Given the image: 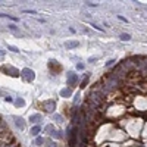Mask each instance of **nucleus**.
Returning <instances> with one entry per match:
<instances>
[{
	"label": "nucleus",
	"instance_id": "nucleus-22",
	"mask_svg": "<svg viewBox=\"0 0 147 147\" xmlns=\"http://www.w3.org/2000/svg\"><path fill=\"white\" fill-rule=\"evenodd\" d=\"M56 119H58V122H62V116L60 115H56Z\"/></svg>",
	"mask_w": 147,
	"mask_h": 147
},
{
	"label": "nucleus",
	"instance_id": "nucleus-25",
	"mask_svg": "<svg viewBox=\"0 0 147 147\" xmlns=\"http://www.w3.org/2000/svg\"><path fill=\"white\" fill-rule=\"evenodd\" d=\"M0 54L3 56V54H5V50H2V49H0Z\"/></svg>",
	"mask_w": 147,
	"mask_h": 147
},
{
	"label": "nucleus",
	"instance_id": "nucleus-10",
	"mask_svg": "<svg viewBox=\"0 0 147 147\" xmlns=\"http://www.w3.org/2000/svg\"><path fill=\"white\" fill-rule=\"evenodd\" d=\"M41 128L38 127V125H35V127H32V129H31V135H34V137H37V135L40 134Z\"/></svg>",
	"mask_w": 147,
	"mask_h": 147
},
{
	"label": "nucleus",
	"instance_id": "nucleus-7",
	"mask_svg": "<svg viewBox=\"0 0 147 147\" xmlns=\"http://www.w3.org/2000/svg\"><path fill=\"white\" fill-rule=\"evenodd\" d=\"M60 96L62 97H71L72 96V90L71 88H63V90H60Z\"/></svg>",
	"mask_w": 147,
	"mask_h": 147
},
{
	"label": "nucleus",
	"instance_id": "nucleus-4",
	"mask_svg": "<svg viewBox=\"0 0 147 147\" xmlns=\"http://www.w3.org/2000/svg\"><path fill=\"white\" fill-rule=\"evenodd\" d=\"M13 121H15V125H16L19 129H24L25 128V122H24V119L22 118H19V116H13Z\"/></svg>",
	"mask_w": 147,
	"mask_h": 147
},
{
	"label": "nucleus",
	"instance_id": "nucleus-14",
	"mask_svg": "<svg viewBox=\"0 0 147 147\" xmlns=\"http://www.w3.org/2000/svg\"><path fill=\"white\" fill-rule=\"evenodd\" d=\"M15 103H16V106H24V105H25V101H24L22 99H18Z\"/></svg>",
	"mask_w": 147,
	"mask_h": 147
},
{
	"label": "nucleus",
	"instance_id": "nucleus-18",
	"mask_svg": "<svg viewBox=\"0 0 147 147\" xmlns=\"http://www.w3.org/2000/svg\"><path fill=\"white\" fill-rule=\"evenodd\" d=\"M5 100H6V101H13V99H12L10 96H6V97H5Z\"/></svg>",
	"mask_w": 147,
	"mask_h": 147
},
{
	"label": "nucleus",
	"instance_id": "nucleus-24",
	"mask_svg": "<svg viewBox=\"0 0 147 147\" xmlns=\"http://www.w3.org/2000/svg\"><path fill=\"white\" fill-rule=\"evenodd\" d=\"M41 143H43V138H40V137H38V138H37V144H41Z\"/></svg>",
	"mask_w": 147,
	"mask_h": 147
},
{
	"label": "nucleus",
	"instance_id": "nucleus-16",
	"mask_svg": "<svg viewBox=\"0 0 147 147\" xmlns=\"http://www.w3.org/2000/svg\"><path fill=\"white\" fill-rule=\"evenodd\" d=\"M53 129V125H47L46 128H44V131H52Z\"/></svg>",
	"mask_w": 147,
	"mask_h": 147
},
{
	"label": "nucleus",
	"instance_id": "nucleus-2",
	"mask_svg": "<svg viewBox=\"0 0 147 147\" xmlns=\"http://www.w3.org/2000/svg\"><path fill=\"white\" fill-rule=\"evenodd\" d=\"M43 107H44V110L47 113H52L54 109H56V100H46L44 103H43Z\"/></svg>",
	"mask_w": 147,
	"mask_h": 147
},
{
	"label": "nucleus",
	"instance_id": "nucleus-9",
	"mask_svg": "<svg viewBox=\"0 0 147 147\" xmlns=\"http://www.w3.org/2000/svg\"><path fill=\"white\" fill-rule=\"evenodd\" d=\"M29 121H31V123H32V122H34V123L40 122V121H41V115H38V113H35V115H31V116H29Z\"/></svg>",
	"mask_w": 147,
	"mask_h": 147
},
{
	"label": "nucleus",
	"instance_id": "nucleus-3",
	"mask_svg": "<svg viewBox=\"0 0 147 147\" xmlns=\"http://www.w3.org/2000/svg\"><path fill=\"white\" fill-rule=\"evenodd\" d=\"M76 81H78V75L74 72H69L68 74V85H75Z\"/></svg>",
	"mask_w": 147,
	"mask_h": 147
},
{
	"label": "nucleus",
	"instance_id": "nucleus-23",
	"mask_svg": "<svg viewBox=\"0 0 147 147\" xmlns=\"http://www.w3.org/2000/svg\"><path fill=\"white\" fill-rule=\"evenodd\" d=\"M46 147H56V144H54V143H49Z\"/></svg>",
	"mask_w": 147,
	"mask_h": 147
},
{
	"label": "nucleus",
	"instance_id": "nucleus-8",
	"mask_svg": "<svg viewBox=\"0 0 147 147\" xmlns=\"http://www.w3.org/2000/svg\"><path fill=\"white\" fill-rule=\"evenodd\" d=\"M65 46H66V49H75V47L80 46V43L78 41H66Z\"/></svg>",
	"mask_w": 147,
	"mask_h": 147
},
{
	"label": "nucleus",
	"instance_id": "nucleus-12",
	"mask_svg": "<svg viewBox=\"0 0 147 147\" xmlns=\"http://www.w3.org/2000/svg\"><path fill=\"white\" fill-rule=\"evenodd\" d=\"M52 134H53V137H56V138H62V134H60V131H53Z\"/></svg>",
	"mask_w": 147,
	"mask_h": 147
},
{
	"label": "nucleus",
	"instance_id": "nucleus-19",
	"mask_svg": "<svg viewBox=\"0 0 147 147\" xmlns=\"http://www.w3.org/2000/svg\"><path fill=\"white\" fill-rule=\"evenodd\" d=\"M78 100H80V94H76L75 100H74V105H76V103H78Z\"/></svg>",
	"mask_w": 147,
	"mask_h": 147
},
{
	"label": "nucleus",
	"instance_id": "nucleus-17",
	"mask_svg": "<svg viewBox=\"0 0 147 147\" xmlns=\"http://www.w3.org/2000/svg\"><path fill=\"white\" fill-rule=\"evenodd\" d=\"M113 63H115V60H113V59H110V60L106 63V66H110V65H113Z\"/></svg>",
	"mask_w": 147,
	"mask_h": 147
},
{
	"label": "nucleus",
	"instance_id": "nucleus-1",
	"mask_svg": "<svg viewBox=\"0 0 147 147\" xmlns=\"http://www.w3.org/2000/svg\"><path fill=\"white\" fill-rule=\"evenodd\" d=\"M21 76H22L24 80H25V81H32V80H34V72H32V71L29 69V68H25V69H22L21 71Z\"/></svg>",
	"mask_w": 147,
	"mask_h": 147
},
{
	"label": "nucleus",
	"instance_id": "nucleus-21",
	"mask_svg": "<svg viewBox=\"0 0 147 147\" xmlns=\"http://www.w3.org/2000/svg\"><path fill=\"white\" fill-rule=\"evenodd\" d=\"M76 68H78V69H84V65H82V63H78V65H76Z\"/></svg>",
	"mask_w": 147,
	"mask_h": 147
},
{
	"label": "nucleus",
	"instance_id": "nucleus-15",
	"mask_svg": "<svg viewBox=\"0 0 147 147\" xmlns=\"http://www.w3.org/2000/svg\"><path fill=\"white\" fill-rule=\"evenodd\" d=\"M87 82H88V78H85L84 81H82V84H81V88H84L85 85H87Z\"/></svg>",
	"mask_w": 147,
	"mask_h": 147
},
{
	"label": "nucleus",
	"instance_id": "nucleus-11",
	"mask_svg": "<svg viewBox=\"0 0 147 147\" xmlns=\"http://www.w3.org/2000/svg\"><path fill=\"white\" fill-rule=\"evenodd\" d=\"M121 40L128 41V40H131V35H129V34H121Z\"/></svg>",
	"mask_w": 147,
	"mask_h": 147
},
{
	"label": "nucleus",
	"instance_id": "nucleus-6",
	"mask_svg": "<svg viewBox=\"0 0 147 147\" xmlns=\"http://www.w3.org/2000/svg\"><path fill=\"white\" fill-rule=\"evenodd\" d=\"M2 71H7V72L10 71V72H12V76H18V75H19V72H18V69H15V68H12V66H9V68H7V66H3V68H2Z\"/></svg>",
	"mask_w": 147,
	"mask_h": 147
},
{
	"label": "nucleus",
	"instance_id": "nucleus-5",
	"mask_svg": "<svg viewBox=\"0 0 147 147\" xmlns=\"http://www.w3.org/2000/svg\"><path fill=\"white\" fill-rule=\"evenodd\" d=\"M75 141H76V129L74 128L71 131V137H69V146L75 147Z\"/></svg>",
	"mask_w": 147,
	"mask_h": 147
},
{
	"label": "nucleus",
	"instance_id": "nucleus-13",
	"mask_svg": "<svg viewBox=\"0 0 147 147\" xmlns=\"http://www.w3.org/2000/svg\"><path fill=\"white\" fill-rule=\"evenodd\" d=\"M7 47H9V50H10V52H15V53L19 52V49H18V47H15V46H7Z\"/></svg>",
	"mask_w": 147,
	"mask_h": 147
},
{
	"label": "nucleus",
	"instance_id": "nucleus-20",
	"mask_svg": "<svg viewBox=\"0 0 147 147\" xmlns=\"http://www.w3.org/2000/svg\"><path fill=\"white\" fill-rule=\"evenodd\" d=\"M9 28H10L12 31H16V25H9Z\"/></svg>",
	"mask_w": 147,
	"mask_h": 147
}]
</instances>
